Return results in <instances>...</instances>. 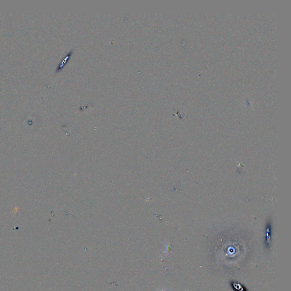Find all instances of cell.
Returning <instances> with one entry per match:
<instances>
[{
	"label": "cell",
	"instance_id": "cell-1",
	"mask_svg": "<svg viewBox=\"0 0 291 291\" xmlns=\"http://www.w3.org/2000/svg\"><path fill=\"white\" fill-rule=\"evenodd\" d=\"M157 291H163V290H162V291H159V290H157Z\"/></svg>",
	"mask_w": 291,
	"mask_h": 291
}]
</instances>
